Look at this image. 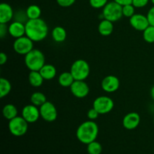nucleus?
Masks as SVG:
<instances>
[{
    "mask_svg": "<svg viewBox=\"0 0 154 154\" xmlns=\"http://www.w3.org/2000/svg\"><path fill=\"white\" fill-rule=\"evenodd\" d=\"M26 35L34 42L43 41L48 34V26L42 18L28 20L25 23Z\"/></svg>",
    "mask_w": 154,
    "mask_h": 154,
    "instance_id": "f257e3e1",
    "label": "nucleus"
},
{
    "mask_svg": "<svg viewBox=\"0 0 154 154\" xmlns=\"http://www.w3.org/2000/svg\"><path fill=\"white\" fill-rule=\"evenodd\" d=\"M99 134V126L94 120H87L78 126L76 136L78 141L85 144H88L96 141Z\"/></svg>",
    "mask_w": 154,
    "mask_h": 154,
    "instance_id": "f03ea898",
    "label": "nucleus"
},
{
    "mask_svg": "<svg viewBox=\"0 0 154 154\" xmlns=\"http://www.w3.org/2000/svg\"><path fill=\"white\" fill-rule=\"evenodd\" d=\"M24 62L30 71H40L45 65V57L42 51L33 49L25 55Z\"/></svg>",
    "mask_w": 154,
    "mask_h": 154,
    "instance_id": "7ed1b4c3",
    "label": "nucleus"
},
{
    "mask_svg": "<svg viewBox=\"0 0 154 154\" xmlns=\"http://www.w3.org/2000/svg\"><path fill=\"white\" fill-rule=\"evenodd\" d=\"M70 72L75 81H85L90 73V67L86 60L79 59L72 63Z\"/></svg>",
    "mask_w": 154,
    "mask_h": 154,
    "instance_id": "20e7f679",
    "label": "nucleus"
},
{
    "mask_svg": "<svg viewBox=\"0 0 154 154\" xmlns=\"http://www.w3.org/2000/svg\"><path fill=\"white\" fill-rule=\"evenodd\" d=\"M123 16V6L114 1L108 2L102 10L104 19L108 20L113 23L118 21Z\"/></svg>",
    "mask_w": 154,
    "mask_h": 154,
    "instance_id": "39448f33",
    "label": "nucleus"
},
{
    "mask_svg": "<svg viewBox=\"0 0 154 154\" xmlns=\"http://www.w3.org/2000/svg\"><path fill=\"white\" fill-rule=\"evenodd\" d=\"M28 122L21 116L9 120L8 129L11 133L16 137H20L25 135L28 130Z\"/></svg>",
    "mask_w": 154,
    "mask_h": 154,
    "instance_id": "423d86ee",
    "label": "nucleus"
},
{
    "mask_svg": "<svg viewBox=\"0 0 154 154\" xmlns=\"http://www.w3.org/2000/svg\"><path fill=\"white\" fill-rule=\"evenodd\" d=\"M114 107V102L108 96H99L94 100L93 108L99 112V114H106L111 112Z\"/></svg>",
    "mask_w": 154,
    "mask_h": 154,
    "instance_id": "0eeeda50",
    "label": "nucleus"
},
{
    "mask_svg": "<svg viewBox=\"0 0 154 154\" xmlns=\"http://www.w3.org/2000/svg\"><path fill=\"white\" fill-rule=\"evenodd\" d=\"M33 41L26 35L15 39L13 48L15 52L20 55H26L33 50Z\"/></svg>",
    "mask_w": 154,
    "mask_h": 154,
    "instance_id": "6e6552de",
    "label": "nucleus"
},
{
    "mask_svg": "<svg viewBox=\"0 0 154 154\" xmlns=\"http://www.w3.org/2000/svg\"><path fill=\"white\" fill-rule=\"evenodd\" d=\"M41 117L47 122H54L57 118V110L55 105L51 102L47 101L39 107Z\"/></svg>",
    "mask_w": 154,
    "mask_h": 154,
    "instance_id": "1a4fd4ad",
    "label": "nucleus"
},
{
    "mask_svg": "<svg viewBox=\"0 0 154 154\" xmlns=\"http://www.w3.org/2000/svg\"><path fill=\"white\" fill-rule=\"evenodd\" d=\"M22 117L28 122L29 123H33L38 121L41 117L40 110L35 105L30 104L23 107L22 110Z\"/></svg>",
    "mask_w": 154,
    "mask_h": 154,
    "instance_id": "9d476101",
    "label": "nucleus"
},
{
    "mask_svg": "<svg viewBox=\"0 0 154 154\" xmlns=\"http://www.w3.org/2000/svg\"><path fill=\"white\" fill-rule=\"evenodd\" d=\"M72 95L78 99H83L88 96L90 87L84 81H75L70 87Z\"/></svg>",
    "mask_w": 154,
    "mask_h": 154,
    "instance_id": "9b49d317",
    "label": "nucleus"
},
{
    "mask_svg": "<svg viewBox=\"0 0 154 154\" xmlns=\"http://www.w3.org/2000/svg\"><path fill=\"white\" fill-rule=\"evenodd\" d=\"M129 23L137 31L144 32L150 26L147 17L141 14H135L129 18Z\"/></svg>",
    "mask_w": 154,
    "mask_h": 154,
    "instance_id": "f8f14e48",
    "label": "nucleus"
},
{
    "mask_svg": "<svg viewBox=\"0 0 154 154\" xmlns=\"http://www.w3.org/2000/svg\"><path fill=\"white\" fill-rule=\"evenodd\" d=\"M120 85V80L114 75H108L105 77L101 83L102 90L108 93H114L119 89Z\"/></svg>",
    "mask_w": 154,
    "mask_h": 154,
    "instance_id": "ddd939ff",
    "label": "nucleus"
},
{
    "mask_svg": "<svg viewBox=\"0 0 154 154\" xmlns=\"http://www.w3.org/2000/svg\"><path fill=\"white\" fill-rule=\"evenodd\" d=\"M141 121L140 115L136 112L128 113L123 119V126L128 130H132L138 126Z\"/></svg>",
    "mask_w": 154,
    "mask_h": 154,
    "instance_id": "4468645a",
    "label": "nucleus"
},
{
    "mask_svg": "<svg viewBox=\"0 0 154 154\" xmlns=\"http://www.w3.org/2000/svg\"><path fill=\"white\" fill-rule=\"evenodd\" d=\"M8 34L14 38L26 35V26L20 21L12 22L8 26Z\"/></svg>",
    "mask_w": 154,
    "mask_h": 154,
    "instance_id": "2eb2a0df",
    "label": "nucleus"
},
{
    "mask_svg": "<svg viewBox=\"0 0 154 154\" xmlns=\"http://www.w3.org/2000/svg\"><path fill=\"white\" fill-rule=\"evenodd\" d=\"M14 17V11L11 6L5 2L0 5V23L7 24Z\"/></svg>",
    "mask_w": 154,
    "mask_h": 154,
    "instance_id": "dca6fc26",
    "label": "nucleus"
},
{
    "mask_svg": "<svg viewBox=\"0 0 154 154\" xmlns=\"http://www.w3.org/2000/svg\"><path fill=\"white\" fill-rule=\"evenodd\" d=\"M98 30L102 36H108L114 31V23L108 20L103 19L99 23Z\"/></svg>",
    "mask_w": 154,
    "mask_h": 154,
    "instance_id": "f3484780",
    "label": "nucleus"
},
{
    "mask_svg": "<svg viewBox=\"0 0 154 154\" xmlns=\"http://www.w3.org/2000/svg\"><path fill=\"white\" fill-rule=\"evenodd\" d=\"M39 72L44 79L47 81L54 79L57 75V69L54 67V66L51 64H45Z\"/></svg>",
    "mask_w": 154,
    "mask_h": 154,
    "instance_id": "a211bd4d",
    "label": "nucleus"
},
{
    "mask_svg": "<svg viewBox=\"0 0 154 154\" xmlns=\"http://www.w3.org/2000/svg\"><path fill=\"white\" fill-rule=\"evenodd\" d=\"M51 35L54 42L57 43H62L64 42L67 38V32L63 27L56 26L52 30Z\"/></svg>",
    "mask_w": 154,
    "mask_h": 154,
    "instance_id": "6ab92c4d",
    "label": "nucleus"
},
{
    "mask_svg": "<svg viewBox=\"0 0 154 154\" xmlns=\"http://www.w3.org/2000/svg\"><path fill=\"white\" fill-rule=\"evenodd\" d=\"M43 77L39 71H30L29 74V82L33 87H39L43 84Z\"/></svg>",
    "mask_w": 154,
    "mask_h": 154,
    "instance_id": "aec40b11",
    "label": "nucleus"
},
{
    "mask_svg": "<svg viewBox=\"0 0 154 154\" xmlns=\"http://www.w3.org/2000/svg\"><path fill=\"white\" fill-rule=\"evenodd\" d=\"M75 81V78L71 72H63L58 78L59 84L63 87H70Z\"/></svg>",
    "mask_w": 154,
    "mask_h": 154,
    "instance_id": "412c9836",
    "label": "nucleus"
},
{
    "mask_svg": "<svg viewBox=\"0 0 154 154\" xmlns=\"http://www.w3.org/2000/svg\"><path fill=\"white\" fill-rule=\"evenodd\" d=\"M2 114L5 118L7 119L8 120H11L17 117V108H16L15 105H12V104H8V105H5L4 108H3Z\"/></svg>",
    "mask_w": 154,
    "mask_h": 154,
    "instance_id": "4be33fe9",
    "label": "nucleus"
},
{
    "mask_svg": "<svg viewBox=\"0 0 154 154\" xmlns=\"http://www.w3.org/2000/svg\"><path fill=\"white\" fill-rule=\"evenodd\" d=\"M42 10L40 7L36 5H31L26 10V16L28 20H35L41 18Z\"/></svg>",
    "mask_w": 154,
    "mask_h": 154,
    "instance_id": "5701e85b",
    "label": "nucleus"
},
{
    "mask_svg": "<svg viewBox=\"0 0 154 154\" xmlns=\"http://www.w3.org/2000/svg\"><path fill=\"white\" fill-rule=\"evenodd\" d=\"M30 101L32 105L37 107H41L47 102V98L43 93L35 92L30 96Z\"/></svg>",
    "mask_w": 154,
    "mask_h": 154,
    "instance_id": "b1692460",
    "label": "nucleus"
},
{
    "mask_svg": "<svg viewBox=\"0 0 154 154\" xmlns=\"http://www.w3.org/2000/svg\"><path fill=\"white\" fill-rule=\"evenodd\" d=\"M11 90V84L8 79L1 78L0 79V98L5 97Z\"/></svg>",
    "mask_w": 154,
    "mask_h": 154,
    "instance_id": "393cba45",
    "label": "nucleus"
},
{
    "mask_svg": "<svg viewBox=\"0 0 154 154\" xmlns=\"http://www.w3.org/2000/svg\"><path fill=\"white\" fill-rule=\"evenodd\" d=\"M87 152L89 154H101L102 152V146L100 143L94 141L87 144Z\"/></svg>",
    "mask_w": 154,
    "mask_h": 154,
    "instance_id": "a878e982",
    "label": "nucleus"
},
{
    "mask_svg": "<svg viewBox=\"0 0 154 154\" xmlns=\"http://www.w3.org/2000/svg\"><path fill=\"white\" fill-rule=\"evenodd\" d=\"M143 38L144 41L147 43H154V26H149L144 32H143Z\"/></svg>",
    "mask_w": 154,
    "mask_h": 154,
    "instance_id": "bb28decb",
    "label": "nucleus"
},
{
    "mask_svg": "<svg viewBox=\"0 0 154 154\" xmlns=\"http://www.w3.org/2000/svg\"><path fill=\"white\" fill-rule=\"evenodd\" d=\"M135 8L133 5L129 4L123 6V15L126 17L130 18L135 14Z\"/></svg>",
    "mask_w": 154,
    "mask_h": 154,
    "instance_id": "cd10ccee",
    "label": "nucleus"
},
{
    "mask_svg": "<svg viewBox=\"0 0 154 154\" xmlns=\"http://www.w3.org/2000/svg\"><path fill=\"white\" fill-rule=\"evenodd\" d=\"M108 2V0H90V4L93 8H103Z\"/></svg>",
    "mask_w": 154,
    "mask_h": 154,
    "instance_id": "c85d7f7f",
    "label": "nucleus"
},
{
    "mask_svg": "<svg viewBox=\"0 0 154 154\" xmlns=\"http://www.w3.org/2000/svg\"><path fill=\"white\" fill-rule=\"evenodd\" d=\"M150 0H132V3L133 6L135 8H144L148 4Z\"/></svg>",
    "mask_w": 154,
    "mask_h": 154,
    "instance_id": "c756f323",
    "label": "nucleus"
},
{
    "mask_svg": "<svg viewBox=\"0 0 154 154\" xmlns=\"http://www.w3.org/2000/svg\"><path fill=\"white\" fill-rule=\"evenodd\" d=\"M76 0H57V2L60 7L68 8L74 5Z\"/></svg>",
    "mask_w": 154,
    "mask_h": 154,
    "instance_id": "7c9ffc66",
    "label": "nucleus"
},
{
    "mask_svg": "<svg viewBox=\"0 0 154 154\" xmlns=\"http://www.w3.org/2000/svg\"><path fill=\"white\" fill-rule=\"evenodd\" d=\"M99 115V112L94 108L90 109L88 111V112H87V117L90 120H95L96 118H98Z\"/></svg>",
    "mask_w": 154,
    "mask_h": 154,
    "instance_id": "2f4dec72",
    "label": "nucleus"
},
{
    "mask_svg": "<svg viewBox=\"0 0 154 154\" xmlns=\"http://www.w3.org/2000/svg\"><path fill=\"white\" fill-rule=\"evenodd\" d=\"M147 19H148L149 23L150 26H154V5L152 8H150V10L147 12Z\"/></svg>",
    "mask_w": 154,
    "mask_h": 154,
    "instance_id": "473e14b6",
    "label": "nucleus"
},
{
    "mask_svg": "<svg viewBox=\"0 0 154 154\" xmlns=\"http://www.w3.org/2000/svg\"><path fill=\"white\" fill-rule=\"evenodd\" d=\"M7 33H8V26H7V24L0 23V37L3 38Z\"/></svg>",
    "mask_w": 154,
    "mask_h": 154,
    "instance_id": "72a5a7b5",
    "label": "nucleus"
},
{
    "mask_svg": "<svg viewBox=\"0 0 154 154\" xmlns=\"http://www.w3.org/2000/svg\"><path fill=\"white\" fill-rule=\"evenodd\" d=\"M8 61V56L5 54L4 52H2L0 54V64L2 66L5 63H7Z\"/></svg>",
    "mask_w": 154,
    "mask_h": 154,
    "instance_id": "f704fd0d",
    "label": "nucleus"
},
{
    "mask_svg": "<svg viewBox=\"0 0 154 154\" xmlns=\"http://www.w3.org/2000/svg\"><path fill=\"white\" fill-rule=\"evenodd\" d=\"M114 2H116L117 3H118L119 5L122 6L126 5L132 4V0H114Z\"/></svg>",
    "mask_w": 154,
    "mask_h": 154,
    "instance_id": "c9c22d12",
    "label": "nucleus"
},
{
    "mask_svg": "<svg viewBox=\"0 0 154 154\" xmlns=\"http://www.w3.org/2000/svg\"><path fill=\"white\" fill-rule=\"evenodd\" d=\"M150 96L153 99V100H154V86L152 87L151 90H150Z\"/></svg>",
    "mask_w": 154,
    "mask_h": 154,
    "instance_id": "e433bc0d",
    "label": "nucleus"
},
{
    "mask_svg": "<svg viewBox=\"0 0 154 154\" xmlns=\"http://www.w3.org/2000/svg\"><path fill=\"white\" fill-rule=\"evenodd\" d=\"M150 2H151L152 4H153V5H154V0H150Z\"/></svg>",
    "mask_w": 154,
    "mask_h": 154,
    "instance_id": "4c0bfd02",
    "label": "nucleus"
},
{
    "mask_svg": "<svg viewBox=\"0 0 154 154\" xmlns=\"http://www.w3.org/2000/svg\"><path fill=\"white\" fill-rule=\"evenodd\" d=\"M153 124H154V118H153Z\"/></svg>",
    "mask_w": 154,
    "mask_h": 154,
    "instance_id": "58836bf2",
    "label": "nucleus"
}]
</instances>
